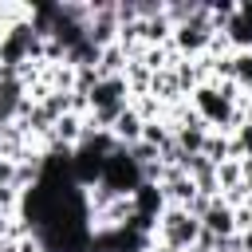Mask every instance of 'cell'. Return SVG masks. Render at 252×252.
<instances>
[{"instance_id":"cell-1","label":"cell","mask_w":252,"mask_h":252,"mask_svg":"<svg viewBox=\"0 0 252 252\" xmlns=\"http://www.w3.org/2000/svg\"><path fill=\"white\" fill-rule=\"evenodd\" d=\"M197 240H201V220L177 205H165L158 224H154V244L173 248V252H189Z\"/></svg>"},{"instance_id":"cell-2","label":"cell","mask_w":252,"mask_h":252,"mask_svg":"<svg viewBox=\"0 0 252 252\" xmlns=\"http://www.w3.org/2000/svg\"><path fill=\"white\" fill-rule=\"evenodd\" d=\"M28 83L20 75H0V126H12L20 122L24 106H28Z\"/></svg>"},{"instance_id":"cell-3","label":"cell","mask_w":252,"mask_h":252,"mask_svg":"<svg viewBox=\"0 0 252 252\" xmlns=\"http://www.w3.org/2000/svg\"><path fill=\"white\" fill-rule=\"evenodd\" d=\"M220 35H224V43L232 51H252V0H244V4L232 8V16L224 20Z\"/></svg>"},{"instance_id":"cell-4","label":"cell","mask_w":252,"mask_h":252,"mask_svg":"<svg viewBox=\"0 0 252 252\" xmlns=\"http://www.w3.org/2000/svg\"><path fill=\"white\" fill-rule=\"evenodd\" d=\"M197 220H201V232H209V236H232L236 232V209L228 201H220V197H213L209 209Z\"/></svg>"},{"instance_id":"cell-5","label":"cell","mask_w":252,"mask_h":252,"mask_svg":"<svg viewBox=\"0 0 252 252\" xmlns=\"http://www.w3.org/2000/svg\"><path fill=\"white\" fill-rule=\"evenodd\" d=\"M142 126H146V122H142V114H138L134 106H126V110L118 114V122L110 126V138H114V142H118V146L126 150V146L142 142Z\"/></svg>"},{"instance_id":"cell-6","label":"cell","mask_w":252,"mask_h":252,"mask_svg":"<svg viewBox=\"0 0 252 252\" xmlns=\"http://www.w3.org/2000/svg\"><path fill=\"white\" fill-rule=\"evenodd\" d=\"M142 142H146V146H154V150L161 154V150L173 142V130L165 126V118H158V122H146V126H142Z\"/></svg>"},{"instance_id":"cell-7","label":"cell","mask_w":252,"mask_h":252,"mask_svg":"<svg viewBox=\"0 0 252 252\" xmlns=\"http://www.w3.org/2000/svg\"><path fill=\"white\" fill-rule=\"evenodd\" d=\"M12 173H16V165L8 158H0V185H12Z\"/></svg>"},{"instance_id":"cell-8","label":"cell","mask_w":252,"mask_h":252,"mask_svg":"<svg viewBox=\"0 0 252 252\" xmlns=\"http://www.w3.org/2000/svg\"><path fill=\"white\" fill-rule=\"evenodd\" d=\"M8 220H12V217H0V240L8 236Z\"/></svg>"},{"instance_id":"cell-9","label":"cell","mask_w":252,"mask_h":252,"mask_svg":"<svg viewBox=\"0 0 252 252\" xmlns=\"http://www.w3.org/2000/svg\"><path fill=\"white\" fill-rule=\"evenodd\" d=\"M189 252H209V248H205V244H193V248H189Z\"/></svg>"},{"instance_id":"cell-10","label":"cell","mask_w":252,"mask_h":252,"mask_svg":"<svg viewBox=\"0 0 252 252\" xmlns=\"http://www.w3.org/2000/svg\"><path fill=\"white\" fill-rule=\"evenodd\" d=\"M0 158H4V130H0Z\"/></svg>"},{"instance_id":"cell-11","label":"cell","mask_w":252,"mask_h":252,"mask_svg":"<svg viewBox=\"0 0 252 252\" xmlns=\"http://www.w3.org/2000/svg\"><path fill=\"white\" fill-rule=\"evenodd\" d=\"M0 75H4V63H0Z\"/></svg>"}]
</instances>
